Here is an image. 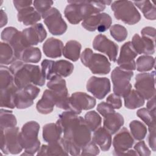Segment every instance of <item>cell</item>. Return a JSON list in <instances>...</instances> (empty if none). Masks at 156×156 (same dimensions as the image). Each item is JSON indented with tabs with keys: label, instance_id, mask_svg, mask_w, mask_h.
<instances>
[{
	"label": "cell",
	"instance_id": "db71d44e",
	"mask_svg": "<svg viewBox=\"0 0 156 156\" xmlns=\"http://www.w3.org/2000/svg\"><path fill=\"white\" fill-rule=\"evenodd\" d=\"M0 15H1V27H4V26H5L7 23V14L5 13V12L1 9V12H0Z\"/></svg>",
	"mask_w": 156,
	"mask_h": 156
},
{
	"label": "cell",
	"instance_id": "7c38bea8",
	"mask_svg": "<svg viewBox=\"0 0 156 156\" xmlns=\"http://www.w3.org/2000/svg\"><path fill=\"white\" fill-rule=\"evenodd\" d=\"M1 37L4 43L12 48L16 59L20 60L22 52L26 48L23 43L21 32L13 27H7L2 31Z\"/></svg>",
	"mask_w": 156,
	"mask_h": 156
},
{
	"label": "cell",
	"instance_id": "7dc6e473",
	"mask_svg": "<svg viewBox=\"0 0 156 156\" xmlns=\"http://www.w3.org/2000/svg\"><path fill=\"white\" fill-rule=\"evenodd\" d=\"M97 110L104 117L108 114L115 112L113 107L110 104L105 102H102L99 103L98 105Z\"/></svg>",
	"mask_w": 156,
	"mask_h": 156
},
{
	"label": "cell",
	"instance_id": "8992f818",
	"mask_svg": "<svg viewBox=\"0 0 156 156\" xmlns=\"http://www.w3.org/2000/svg\"><path fill=\"white\" fill-rule=\"evenodd\" d=\"M80 60L93 74H107L110 71L111 65L107 58L102 54L93 53L90 48H85L82 52Z\"/></svg>",
	"mask_w": 156,
	"mask_h": 156
},
{
	"label": "cell",
	"instance_id": "60d3db41",
	"mask_svg": "<svg viewBox=\"0 0 156 156\" xmlns=\"http://www.w3.org/2000/svg\"><path fill=\"white\" fill-rule=\"evenodd\" d=\"M110 32L111 36L118 42H121L125 40L128 35V32L126 27L118 24H115L111 26Z\"/></svg>",
	"mask_w": 156,
	"mask_h": 156
},
{
	"label": "cell",
	"instance_id": "f5cc1de1",
	"mask_svg": "<svg viewBox=\"0 0 156 156\" xmlns=\"http://www.w3.org/2000/svg\"><path fill=\"white\" fill-rule=\"evenodd\" d=\"M146 107V108H147L149 111L155 113V95L149 99L147 102Z\"/></svg>",
	"mask_w": 156,
	"mask_h": 156
},
{
	"label": "cell",
	"instance_id": "836d02e7",
	"mask_svg": "<svg viewBox=\"0 0 156 156\" xmlns=\"http://www.w3.org/2000/svg\"><path fill=\"white\" fill-rule=\"evenodd\" d=\"M74 70V65L65 60H59L54 62V73L55 76L66 77L69 76Z\"/></svg>",
	"mask_w": 156,
	"mask_h": 156
},
{
	"label": "cell",
	"instance_id": "9a60e30c",
	"mask_svg": "<svg viewBox=\"0 0 156 156\" xmlns=\"http://www.w3.org/2000/svg\"><path fill=\"white\" fill-rule=\"evenodd\" d=\"M23 43L26 48L37 45L44 41L47 32L41 23H37L21 31Z\"/></svg>",
	"mask_w": 156,
	"mask_h": 156
},
{
	"label": "cell",
	"instance_id": "8fae6325",
	"mask_svg": "<svg viewBox=\"0 0 156 156\" xmlns=\"http://www.w3.org/2000/svg\"><path fill=\"white\" fill-rule=\"evenodd\" d=\"M155 71L140 73L135 77V88L144 99H149L155 95Z\"/></svg>",
	"mask_w": 156,
	"mask_h": 156
},
{
	"label": "cell",
	"instance_id": "277c9868",
	"mask_svg": "<svg viewBox=\"0 0 156 156\" xmlns=\"http://www.w3.org/2000/svg\"><path fill=\"white\" fill-rule=\"evenodd\" d=\"M40 130L39 124L34 121H28L25 123L20 132V140L24 153L22 154L33 155L40 148V141L38 135Z\"/></svg>",
	"mask_w": 156,
	"mask_h": 156
},
{
	"label": "cell",
	"instance_id": "d6a6232c",
	"mask_svg": "<svg viewBox=\"0 0 156 156\" xmlns=\"http://www.w3.org/2000/svg\"><path fill=\"white\" fill-rule=\"evenodd\" d=\"M17 59L12 48L6 43H0V63L1 65L13 63Z\"/></svg>",
	"mask_w": 156,
	"mask_h": 156
},
{
	"label": "cell",
	"instance_id": "74e56055",
	"mask_svg": "<svg viewBox=\"0 0 156 156\" xmlns=\"http://www.w3.org/2000/svg\"><path fill=\"white\" fill-rule=\"evenodd\" d=\"M15 84L14 77L10 68L1 65L0 67V90L5 89Z\"/></svg>",
	"mask_w": 156,
	"mask_h": 156
},
{
	"label": "cell",
	"instance_id": "7a4b0ae2",
	"mask_svg": "<svg viewBox=\"0 0 156 156\" xmlns=\"http://www.w3.org/2000/svg\"><path fill=\"white\" fill-rule=\"evenodd\" d=\"M65 9V18L72 24H77L87 17L99 13L112 1H68Z\"/></svg>",
	"mask_w": 156,
	"mask_h": 156
},
{
	"label": "cell",
	"instance_id": "e0dca14e",
	"mask_svg": "<svg viewBox=\"0 0 156 156\" xmlns=\"http://www.w3.org/2000/svg\"><path fill=\"white\" fill-rule=\"evenodd\" d=\"M138 54L134 49L131 41L125 43L121 48L119 56L117 60L119 67L127 71L136 69L135 58Z\"/></svg>",
	"mask_w": 156,
	"mask_h": 156
},
{
	"label": "cell",
	"instance_id": "e575fe53",
	"mask_svg": "<svg viewBox=\"0 0 156 156\" xmlns=\"http://www.w3.org/2000/svg\"><path fill=\"white\" fill-rule=\"evenodd\" d=\"M41 58V53L38 48L33 46L26 48L22 52L21 60L24 63H38Z\"/></svg>",
	"mask_w": 156,
	"mask_h": 156
},
{
	"label": "cell",
	"instance_id": "52a82bcc",
	"mask_svg": "<svg viewBox=\"0 0 156 156\" xmlns=\"http://www.w3.org/2000/svg\"><path fill=\"white\" fill-rule=\"evenodd\" d=\"M23 149L18 127H13L1 130V150L4 154H18Z\"/></svg>",
	"mask_w": 156,
	"mask_h": 156
},
{
	"label": "cell",
	"instance_id": "5bb4252c",
	"mask_svg": "<svg viewBox=\"0 0 156 156\" xmlns=\"http://www.w3.org/2000/svg\"><path fill=\"white\" fill-rule=\"evenodd\" d=\"M112 23V18L108 14L99 13L85 18L83 20L82 26L90 32L98 30L99 32H104L110 27Z\"/></svg>",
	"mask_w": 156,
	"mask_h": 156
},
{
	"label": "cell",
	"instance_id": "2e32d148",
	"mask_svg": "<svg viewBox=\"0 0 156 156\" xmlns=\"http://www.w3.org/2000/svg\"><path fill=\"white\" fill-rule=\"evenodd\" d=\"M94 98L83 92H76L69 97V110L80 114L82 110H87L96 105Z\"/></svg>",
	"mask_w": 156,
	"mask_h": 156
},
{
	"label": "cell",
	"instance_id": "30bf717a",
	"mask_svg": "<svg viewBox=\"0 0 156 156\" xmlns=\"http://www.w3.org/2000/svg\"><path fill=\"white\" fill-rule=\"evenodd\" d=\"M41 17L49 32L52 35H61L66 31L67 24L56 8L51 7Z\"/></svg>",
	"mask_w": 156,
	"mask_h": 156
},
{
	"label": "cell",
	"instance_id": "7bdbcfd3",
	"mask_svg": "<svg viewBox=\"0 0 156 156\" xmlns=\"http://www.w3.org/2000/svg\"><path fill=\"white\" fill-rule=\"evenodd\" d=\"M55 61L45 59L41 62V71L46 79L50 80L55 74L54 73V64Z\"/></svg>",
	"mask_w": 156,
	"mask_h": 156
},
{
	"label": "cell",
	"instance_id": "c3c4849f",
	"mask_svg": "<svg viewBox=\"0 0 156 156\" xmlns=\"http://www.w3.org/2000/svg\"><path fill=\"white\" fill-rule=\"evenodd\" d=\"M107 102L110 104L115 109H119L122 107V101L120 96L115 93L110 94L106 99Z\"/></svg>",
	"mask_w": 156,
	"mask_h": 156
},
{
	"label": "cell",
	"instance_id": "9c48e42d",
	"mask_svg": "<svg viewBox=\"0 0 156 156\" xmlns=\"http://www.w3.org/2000/svg\"><path fill=\"white\" fill-rule=\"evenodd\" d=\"M133 76L132 71H127L116 67L111 74L114 93L120 97L126 96L132 90L130 81Z\"/></svg>",
	"mask_w": 156,
	"mask_h": 156
},
{
	"label": "cell",
	"instance_id": "8d00e7d4",
	"mask_svg": "<svg viewBox=\"0 0 156 156\" xmlns=\"http://www.w3.org/2000/svg\"><path fill=\"white\" fill-rule=\"evenodd\" d=\"M132 136L135 140L141 141L143 140L147 133V128L146 126L138 120H133L129 124Z\"/></svg>",
	"mask_w": 156,
	"mask_h": 156
},
{
	"label": "cell",
	"instance_id": "5b68a950",
	"mask_svg": "<svg viewBox=\"0 0 156 156\" xmlns=\"http://www.w3.org/2000/svg\"><path fill=\"white\" fill-rule=\"evenodd\" d=\"M111 9L115 17L125 24L133 25L141 20V15L130 1H115L112 2Z\"/></svg>",
	"mask_w": 156,
	"mask_h": 156
},
{
	"label": "cell",
	"instance_id": "3957f363",
	"mask_svg": "<svg viewBox=\"0 0 156 156\" xmlns=\"http://www.w3.org/2000/svg\"><path fill=\"white\" fill-rule=\"evenodd\" d=\"M9 68L13 75L15 83L18 88L30 84L42 87L45 83L46 79L38 65L28 64L18 60L12 63Z\"/></svg>",
	"mask_w": 156,
	"mask_h": 156
},
{
	"label": "cell",
	"instance_id": "f6af8a7d",
	"mask_svg": "<svg viewBox=\"0 0 156 156\" xmlns=\"http://www.w3.org/2000/svg\"><path fill=\"white\" fill-rule=\"evenodd\" d=\"M99 154V149L92 140L81 149L82 155H97Z\"/></svg>",
	"mask_w": 156,
	"mask_h": 156
},
{
	"label": "cell",
	"instance_id": "ee69618b",
	"mask_svg": "<svg viewBox=\"0 0 156 156\" xmlns=\"http://www.w3.org/2000/svg\"><path fill=\"white\" fill-rule=\"evenodd\" d=\"M54 2L52 1H44L38 0L33 1V4L35 10L41 15H43L51 8Z\"/></svg>",
	"mask_w": 156,
	"mask_h": 156
},
{
	"label": "cell",
	"instance_id": "603a6c76",
	"mask_svg": "<svg viewBox=\"0 0 156 156\" xmlns=\"http://www.w3.org/2000/svg\"><path fill=\"white\" fill-rule=\"evenodd\" d=\"M63 44L58 39L51 37L47 39L43 45L45 55L49 58L60 57L63 54Z\"/></svg>",
	"mask_w": 156,
	"mask_h": 156
},
{
	"label": "cell",
	"instance_id": "681fc988",
	"mask_svg": "<svg viewBox=\"0 0 156 156\" xmlns=\"http://www.w3.org/2000/svg\"><path fill=\"white\" fill-rule=\"evenodd\" d=\"M148 143L153 151H155V126L149 127Z\"/></svg>",
	"mask_w": 156,
	"mask_h": 156
},
{
	"label": "cell",
	"instance_id": "4316f807",
	"mask_svg": "<svg viewBox=\"0 0 156 156\" xmlns=\"http://www.w3.org/2000/svg\"><path fill=\"white\" fill-rule=\"evenodd\" d=\"M91 140L102 151H107L112 144V134L104 127H99L94 131Z\"/></svg>",
	"mask_w": 156,
	"mask_h": 156
},
{
	"label": "cell",
	"instance_id": "816d5d0a",
	"mask_svg": "<svg viewBox=\"0 0 156 156\" xmlns=\"http://www.w3.org/2000/svg\"><path fill=\"white\" fill-rule=\"evenodd\" d=\"M13 3L16 9L19 11L23 9L30 7L33 2L32 1L26 0H15L13 1Z\"/></svg>",
	"mask_w": 156,
	"mask_h": 156
},
{
	"label": "cell",
	"instance_id": "44dd1931",
	"mask_svg": "<svg viewBox=\"0 0 156 156\" xmlns=\"http://www.w3.org/2000/svg\"><path fill=\"white\" fill-rule=\"evenodd\" d=\"M133 47L138 54H153L155 52V40L146 37H141L138 34H135L132 40Z\"/></svg>",
	"mask_w": 156,
	"mask_h": 156
},
{
	"label": "cell",
	"instance_id": "ba28073f",
	"mask_svg": "<svg viewBox=\"0 0 156 156\" xmlns=\"http://www.w3.org/2000/svg\"><path fill=\"white\" fill-rule=\"evenodd\" d=\"M47 87L55 96V105L59 108L69 110V96L65 80L55 75L49 80Z\"/></svg>",
	"mask_w": 156,
	"mask_h": 156
},
{
	"label": "cell",
	"instance_id": "cb8c5ba5",
	"mask_svg": "<svg viewBox=\"0 0 156 156\" xmlns=\"http://www.w3.org/2000/svg\"><path fill=\"white\" fill-rule=\"evenodd\" d=\"M55 105V98L53 92L48 89L46 90L41 98L37 102L36 104V108L37 111L44 115L51 113Z\"/></svg>",
	"mask_w": 156,
	"mask_h": 156
},
{
	"label": "cell",
	"instance_id": "f546056e",
	"mask_svg": "<svg viewBox=\"0 0 156 156\" xmlns=\"http://www.w3.org/2000/svg\"><path fill=\"white\" fill-rule=\"evenodd\" d=\"M82 46L76 40H69L65 44L63 49V56L73 61L76 62L80 57Z\"/></svg>",
	"mask_w": 156,
	"mask_h": 156
},
{
	"label": "cell",
	"instance_id": "484cf974",
	"mask_svg": "<svg viewBox=\"0 0 156 156\" xmlns=\"http://www.w3.org/2000/svg\"><path fill=\"white\" fill-rule=\"evenodd\" d=\"M123 116L115 112L109 113L104 118V127L112 135L116 133L124 124Z\"/></svg>",
	"mask_w": 156,
	"mask_h": 156
},
{
	"label": "cell",
	"instance_id": "bcb514c9",
	"mask_svg": "<svg viewBox=\"0 0 156 156\" xmlns=\"http://www.w3.org/2000/svg\"><path fill=\"white\" fill-rule=\"evenodd\" d=\"M134 149L139 155L149 156L151 155V151L147 147L144 141H139L134 146Z\"/></svg>",
	"mask_w": 156,
	"mask_h": 156
},
{
	"label": "cell",
	"instance_id": "6da1fadb",
	"mask_svg": "<svg viewBox=\"0 0 156 156\" xmlns=\"http://www.w3.org/2000/svg\"><path fill=\"white\" fill-rule=\"evenodd\" d=\"M56 123L63 133L69 154H80L81 149L91 140V132L84 119L78 114L67 110L62 113Z\"/></svg>",
	"mask_w": 156,
	"mask_h": 156
},
{
	"label": "cell",
	"instance_id": "d6986e66",
	"mask_svg": "<svg viewBox=\"0 0 156 156\" xmlns=\"http://www.w3.org/2000/svg\"><path fill=\"white\" fill-rule=\"evenodd\" d=\"M93 47L95 50L107 55L110 61H116L118 46L104 35L99 34L95 37L93 41Z\"/></svg>",
	"mask_w": 156,
	"mask_h": 156
},
{
	"label": "cell",
	"instance_id": "4dcf8cb0",
	"mask_svg": "<svg viewBox=\"0 0 156 156\" xmlns=\"http://www.w3.org/2000/svg\"><path fill=\"white\" fill-rule=\"evenodd\" d=\"M124 105L129 109H135L142 107L145 102L144 98L136 90L131 91L124 97Z\"/></svg>",
	"mask_w": 156,
	"mask_h": 156
},
{
	"label": "cell",
	"instance_id": "ac0fdd59",
	"mask_svg": "<svg viewBox=\"0 0 156 156\" xmlns=\"http://www.w3.org/2000/svg\"><path fill=\"white\" fill-rule=\"evenodd\" d=\"M86 88L96 98L102 99L110 91V82L107 77L93 76L88 80Z\"/></svg>",
	"mask_w": 156,
	"mask_h": 156
},
{
	"label": "cell",
	"instance_id": "d590c367",
	"mask_svg": "<svg viewBox=\"0 0 156 156\" xmlns=\"http://www.w3.org/2000/svg\"><path fill=\"white\" fill-rule=\"evenodd\" d=\"M17 121L12 111L1 108L0 112L1 130L16 127Z\"/></svg>",
	"mask_w": 156,
	"mask_h": 156
},
{
	"label": "cell",
	"instance_id": "f907efd6",
	"mask_svg": "<svg viewBox=\"0 0 156 156\" xmlns=\"http://www.w3.org/2000/svg\"><path fill=\"white\" fill-rule=\"evenodd\" d=\"M142 37H146L152 40H155V29L152 27H145L141 31Z\"/></svg>",
	"mask_w": 156,
	"mask_h": 156
},
{
	"label": "cell",
	"instance_id": "1f68e13d",
	"mask_svg": "<svg viewBox=\"0 0 156 156\" xmlns=\"http://www.w3.org/2000/svg\"><path fill=\"white\" fill-rule=\"evenodd\" d=\"M133 4L139 8L144 15V17L149 20L156 19L155 5L151 1L147 0L133 1Z\"/></svg>",
	"mask_w": 156,
	"mask_h": 156
},
{
	"label": "cell",
	"instance_id": "ab89813d",
	"mask_svg": "<svg viewBox=\"0 0 156 156\" xmlns=\"http://www.w3.org/2000/svg\"><path fill=\"white\" fill-rule=\"evenodd\" d=\"M83 119L91 131L94 132L101 126L102 121L101 117L94 110L87 112L85 115Z\"/></svg>",
	"mask_w": 156,
	"mask_h": 156
},
{
	"label": "cell",
	"instance_id": "83f0119b",
	"mask_svg": "<svg viewBox=\"0 0 156 156\" xmlns=\"http://www.w3.org/2000/svg\"><path fill=\"white\" fill-rule=\"evenodd\" d=\"M62 131L57 123H49L45 124L43 127V139L49 143L58 141L61 138Z\"/></svg>",
	"mask_w": 156,
	"mask_h": 156
},
{
	"label": "cell",
	"instance_id": "d4e9b609",
	"mask_svg": "<svg viewBox=\"0 0 156 156\" xmlns=\"http://www.w3.org/2000/svg\"><path fill=\"white\" fill-rule=\"evenodd\" d=\"M18 21L25 26H33L41 20V15L33 7L30 6L18 11Z\"/></svg>",
	"mask_w": 156,
	"mask_h": 156
},
{
	"label": "cell",
	"instance_id": "f1b7e54d",
	"mask_svg": "<svg viewBox=\"0 0 156 156\" xmlns=\"http://www.w3.org/2000/svg\"><path fill=\"white\" fill-rule=\"evenodd\" d=\"M18 88L15 84L5 89L1 90L0 104L1 107L14 108L15 107V97Z\"/></svg>",
	"mask_w": 156,
	"mask_h": 156
},
{
	"label": "cell",
	"instance_id": "b9f144b4",
	"mask_svg": "<svg viewBox=\"0 0 156 156\" xmlns=\"http://www.w3.org/2000/svg\"><path fill=\"white\" fill-rule=\"evenodd\" d=\"M136 115L148 127L155 126V113L149 111L146 108H141L136 112Z\"/></svg>",
	"mask_w": 156,
	"mask_h": 156
},
{
	"label": "cell",
	"instance_id": "7402d4cb",
	"mask_svg": "<svg viewBox=\"0 0 156 156\" xmlns=\"http://www.w3.org/2000/svg\"><path fill=\"white\" fill-rule=\"evenodd\" d=\"M68 150L66 143L63 138L60 140L47 145H42L38 151L37 155H68Z\"/></svg>",
	"mask_w": 156,
	"mask_h": 156
},
{
	"label": "cell",
	"instance_id": "ffe728a7",
	"mask_svg": "<svg viewBox=\"0 0 156 156\" xmlns=\"http://www.w3.org/2000/svg\"><path fill=\"white\" fill-rule=\"evenodd\" d=\"M134 143V140L126 127H123L117 132L113 138V155H121V154L130 149Z\"/></svg>",
	"mask_w": 156,
	"mask_h": 156
},
{
	"label": "cell",
	"instance_id": "f35d334b",
	"mask_svg": "<svg viewBox=\"0 0 156 156\" xmlns=\"http://www.w3.org/2000/svg\"><path fill=\"white\" fill-rule=\"evenodd\" d=\"M155 58L154 57L144 55L139 57L136 62H135L136 65V70L140 72H146L151 71L155 66Z\"/></svg>",
	"mask_w": 156,
	"mask_h": 156
},
{
	"label": "cell",
	"instance_id": "4fadbf2b",
	"mask_svg": "<svg viewBox=\"0 0 156 156\" xmlns=\"http://www.w3.org/2000/svg\"><path fill=\"white\" fill-rule=\"evenodd\" d=\"M40 90L34 84L18 88L15 93V104L18 109L27 108L34 104V100L38 96Z\"/></svg>",
	"mask_w": 156,
	"mask_h": 156
}]
</instances>
